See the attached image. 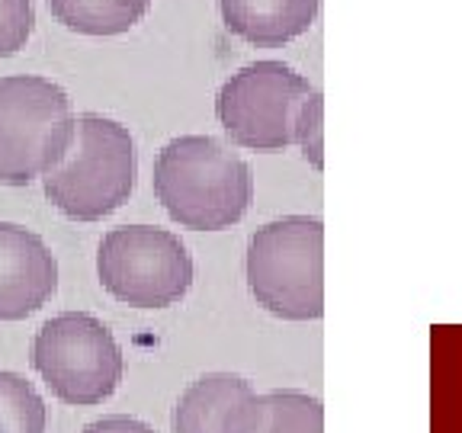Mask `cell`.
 <instances>
[{"instance_id":"obj_1","label":"cell","mask_w":462,"mask_h":433,"mask_svg":"<svg viewBox=\"0 0 462 433\" xmlns=\"http://www.w3.org/2000/svg\"><path fill=\"white\" fill-rule=\"evenodd\" d=\"M152 183L167 216L193 231L231 228L254 202L247 161L212 135L171 138L154 158Z\"/></svg>"},{"instance_id":"obj_2","label":"cell","mask_w":462,"mask_h":433,"mask_svg":"<svg viewBox=\"0 0 462 433\" xmlns=\"http://www.w3.org/2000/svg\"><path fill=\"white\" fill-rule=\"evenodd\" d=\"M247 289L280 321L325 315V225L315 216H282L251 235Z\"/></svg>"},{"instance_id":"obj_3","label":"cell","mask_w":462,"mask_h":433,"mask_svg":"<svg viewBox=\"0 0 462 433\" xmlns=\"http://www.w3.org/2000/svg\"><path fill=\"white\" fill-rule=\"evenodd\" d=\"M138 152L129 125L103 113H80L74 148L45 177V199L71 222H103L135 189Z\"/></svg>"},{"instance_id":"obj_4","label":"cell","mask_w":462,"mask_h":433,"mask_svg":"<svg viewBox=\"0 0 462 433\" xmlns=\"http://www.w3.org/2000/svg\"><path fill=\"white\" fill-rule=\"evenodd\" d=\"M78 115L55 80L39 74L0 78V183L29 187L65 164Z\"/></svg>"},{"instance_id":"obj_5","label":"cell","mask_w":462,"mask_h":433,"mask_svg":"<svg viewBox=\"0 0 462 433\" xmlns=\"http://www.w3.org/2000/svg\"><path fill=\"white\" fill-rule=\"evenodd\" d=\"M32 366L61 404L94 408L116 395L125 373L123 346L100 318L61 311L32 337Z\"/></svg>"},{"instance_id":"obj_6","label":"cell","mask_w":462,"mask_h":433,"mask_svg":"<svg viewBox=\"0 0 462 433\" xmlns=\"http://www.w3.org/2000/svg\"><path fill=\"white\" fill-rule=\"evenodd\" d=\"M97 276L129 309H171L193 286V257L173 231L123 225L103 235Z\"/></svg>"},{"instance_id":"obj_7","label":"cell","mask_w":462,"mask_h":433,"mask_svg":"<svg viewBox=\"0 0 462 433\" xmlns=\"http://www.w3.org/2000/svg\"><path fill=\"white\" fill-rule=\"evenodd\" d=\"M311 84L286 61H254L235 71L216 97V115L225 135L247 152H286L296 144L302 103Z\"/></svg>"},{"instance_id":"obj_8","label":"cell","mask_w":462,"mask_h":433,"mask_svg":"<svg viewBox=\"0 0 462 433\" xmlns=\"http://www.w3.org/2000/svg\"><path fill=\"white\" fill-rule=\"evenodd\" d=\"M58 292V260L36 231L0 222V321L36 315Z\"/></svg>"},{"instance_id":"obj_9","label":"cell","mask_w":462,"mask_h":433,"mask_svg":"<svg viewBox=\"0 0 462 433\" xmlns=\"http://www.w3.org/2000/svg\"><path fill=\"white\" fill-rule=\"evenodd\" d=\"M222 433H325V404L299 389L251 392L225 414Z\"/></svg>"},{"instance_id":"obj_10","label":"cell","mask_w":462,"mask_h":433,"mask_svg":"<svg viewBox=\"0 0 462 433\" xmlns=\"http://www.w3.org/2000/svg\"><path fill=\"white\" fill-rule=\"evenodd\" d=\"M321 0H218L228 32L257 49H280L309 32Z\"/></svg>"},{"instance_id":"obj_11","label":"cell","mask_w":462,"mask_h":433,"mask_svg":"<svg viewBox=\"0 0 462 433\" xmlns=\"http://www.w3.org/2000/svg\"><path fill=\"white\" fill-rule=\"evenodd\" d=\"M254 392L245 375L206 373L180 392L171 414L173 433H222L225 414Z\"/></svg>"},{"instance_id":"obj_12","label":"cell","mask_w":462,"mask_h":433,"mask_svg":"<svg viewBox=\"0 0 462 433\" xmlns=\"http://www.w3.org/2000/svg\"><path fill=\"white\" fill-rule=\"evenodd\" d=\"M148 7L152 0H49L51 16L80 36H123Z\"/></svg>"},{"instance_id":"obj_13","label":"cell","mask_w":462,"mask_h":433,"mask_svg":"<svg viewBox=\"0 0 462 433\" xmlns=\"http://www.w3.org/2000/svg\"><path fill=\"white\" fill-rule=\"evenodd\" d=\"M49 408L26 375L0 369V433H45Z\"/></svg>"},{"instance_id":"obj_14","label":"cell","mask_w":462,"mask_h":433,"mask_svg":"<svg viewBox=\"0 0 462 433\" xmlns=\"http://www.w3.org/2000/svg\"><path fill=\"white\" fill-rule=\"evenodd\" d=\"M296 144L315 170H325V97L318 90L302 103L296 123Z\"/></svg>"},{"instance_id":"obj_15","label":"cell","mask_w":462,"mask_h":433,"mask_svg":"<svg viewBox=\"0 0 462 433\" xmlns=\"http://www.w3.org/2000/svg\"><path fill=\"white\" fill-rule=\"evenodd\" d=\"M32 29H36L32 0H0V58L26 49Z\"/></svg>"},{"instance_id":"obj_16","label":"cell","mask_w":462,"mask_h":433,"mask_svg":"<svg viewBox=\"0 0 462 433\" xmlns=\"http://www.w3.org/2000/svg\"><path fill=\"white\" fill-rule=\"evenodd\" d=\"M80 433H158V430L152 424H144V420L129 418V414H109V418L87 424Z\"/></svg>"}]
</instances>
